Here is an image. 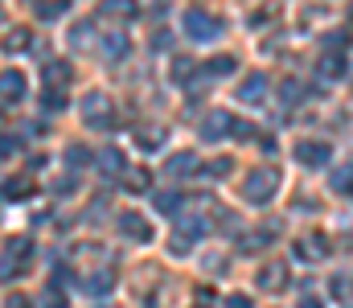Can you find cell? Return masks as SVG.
<instances>
[{"label": "cell", "mask_w": 353, "mask_h": 308, "mask_svg": "<svg viewBox=\"0 0 353 308\" xmlns=\"http://www.w3.org/2000/svg\"><path fill=\"white\" fill-rule=\"evenodd\" d=\"M279 169H251L247 173V181H243V198L251 205H267L275 198V189H279Z\"/></svg>", "instance_id": "obj_1"}, {"label": "cell", "mask_w": 353, "mask_h": 308, "mask_svg": "<svg viewBox=\"0 0 353 308\" xmlns=\"http://www.w3.org/2000/svg\"><path fill=\"white\" fill-rule=\"evenodd\" d=\"M83 119H87V127H94V132L115 127V107H111V95L90 91L87 99H83Z\"/></svg>", "instance_id": "obj_2"}, {"label": "cell", "mask_w": 353, "mask_h": 308, "mask_svg": "<svg viewBox=\"0 0 353 308\" xmlns=\"http://www.w3.org/2000/svg\"><path fill=\"white\" fill-rule=\"evenodd\" d=\"M185 33H189L193 41H214V37L222 33V21L210 17V12H201V8H189V12H185Z\"/></svg>", "instance_id": "obj_3"}, {"label": "cell", "mask_w": 353, "mask_h": 308, "mask_svg": "<svg viewBox=\"0 0 353 308\" xmlns=\"http://www.w3.org/2000/svg\"><path fill=\"white\" fill-rule=\"evenodd\" d=\"M255 284H259L263 292H283V288L292 284V271H288V263H283V259H271V263H263V267H259Z\"/></svg>", "instance_id": "obj_4"}, {"label": "cell", "mask_w": 353, "mask_h": 308, "mask_svg": "<svg viewBox=\"0 0 353 308\" xmlns=\"http://www.w3.org/2000/svg\"><path fill=\"white\" fill-rule=\"evenodd\" d=\"M329 156H333L329 140H300V144H296V161H300V165H308V169L329 165Z\"/></svg>", "instance_id": "obj_5"}, {"label": "cell", "mask_w": 353, "mask_h": 308, "mask_svg": "<svg viewBox=\"0 0 353 308\" xmlns=\"http://www.w3.org/2000/svg\"><path fill=\"white\" fill-rule=\"evenodd\" d=\"M115 226H119V234H123V238H132V243H152V222H144V218H140V214H132V209H128V214H119V218H115Z\"/></svg>", "instance_id": "obj_6"}, {"label": "cell", "mask_w": 353, "mask_h": 308, "mask_svg": "<svg viewBox=\"0 0 353 308\" xmlns=\"http://www.w3.org/2000/svg\"><path fill=\"white\" fill-rule=\"evenodd\" d=\"M316 74H321L325 83H337V79L350 74V58H345V54H325V58H316Z\"/></svg>", "instance_id": "obj_7"}, {"label": "cell", "mask_w": 353, "mask_h": 308, "mask_svg": "<svg viewBox=\"0 0 353 308\" xmlns=\"http://www.w3.org/2000/svg\"><path fill=\"white\" fill-rule=\"evenodd\" d=\"M25 99V74L21 70H4L0 74V103H21Z\"/></svg>", "instance_id": "obj_8"}, {"label": "cell", "mask_w": 353, "mask_h": 308, "mask_svg": "<svg viewBox=\"0 0 353 308\" xmlns=\"http://www.w3.org/2000/svg\"><path fill=\"white\" fill-rule=\"evenodd\" d=\"M70 74H74V70H70V62H66V58H54V62H46V66H41V79H46L54 91L70 87Z\"/></svg>", "instance_id": "obj_9"}, {"label": "cell", "mask_w": 353, "mask_h": 308, "mask_svg": "<svg viewBox=\"0 0 353 308\" xmlns=\"http://www.w3.org/2000/svg\"><path fill=\"white\" fill-rule=\"evenodd\" d=\"M230 123H234V115H230V111H210V115H205V123H201V140L230 136Z\"/></svg>", "instance_id": "obj_10"}, {"label": "cell", "mask_w": 353, "mask_h": 308, "mask_svg": "<svg viewBox=\"0 0 353 308\" xmlns=\"http://www.w3.org/2000/svg\"><path fill=\"white\" fill-rule=\"evenodd\" d=\"M296 255L308 259V263H316V259L329 255V238H325V234H304V238L296 243Z\"/></svg>", "instance_id": "obj_11"}, {"label": "cell", "mask_w": 353, "mask_h": 308, "mask_svg": "<svg viewBox=\"0 0 353 308\" xmlns=\"http://www.w3.org/2000/svg\"><path fill=\"white\" fill-rule=\"evenodd\" d=\"M329 189H333V194H341V198H353V161H350V165H337V169H333Z\"/></svg>", "instance_id": "obj_12"}, {"label": "cell", "mask_w": 353, "mask_h": 308, "mask_svg": "<svg viewBox=\"0 0 353 308\" xmlns=\"http://www.w3.org/2000/svg\"><path fill=\"white\" fill-rule=\"evenodd\" d=\"M99 17H115V21H132L136 17V0H103Z\"/></svg>", "instance_id": "obj_13"}, {"label": "cell", "mask_w": 353, "mask_h": 308, "mask_svg": "<svg viewBox=\"0 0 353 308\" xmlns=\"http://www.w3.org/2000/svg\"><path fill=\"white\" fill-rule=\"evenodd\" d=\"M263 91H267V74H259V70H255V74H247V79H243L239 99H243V103H259V99H263Z\"/></svg>", "instance_id": "obj_14"}, {"label": "cell", "mask_w": 353, "mask_h": 308, "mask_svg": "<svg viewBox=\"0 0 353 308\" xmlns=\"http://www.w3.org/2000/svg\"><path fill=\"white\" fill-rule=\"evenodd\" d=\"M29 45H33V33H29V29H12V33H4V41H0L4 54H25Z\"/></svg>", "instance_id": "obj_15"}, {"label": "cell", "mask_w": 353, "mask_h": 308, "mask_svg": "<svg viewBox=\"0 0 353 308\" xmlns=\"http://www.w3.org/2000/svg\"><path fill=\"white\" fill-rule=\"evenodd\" d=\"M123 185H128V194H148L152 189V173L148 169H123Z\"/></svg>", "instance_id": "obj_16"}, {"label": "cell", "mask_w": 353, "mask_h": 308, "mask_svg": "<svg viewBox=\"0 0 353 308\" xmlns=\"http://www.w3.org/2000/svg\"><path fill=\"white\" fill-rule=\"evenodd\" d=\"M165 169H169V177H189V173H197L201 165H197V156H193V152H176Z\"/></svg>", "instance_id": "obj_17"}, {"label": "cell", "mask_w": 353, "mask_h": 308, "mask_svg": "<svg viewBox=\"0 0 353 308\" xmlns=\"http://www.w3.org/2000/svg\"><path fill=\"white\" fill-rule=\"evenodd\" d=\"M128 50H132V45H128V37H119V33H111V37L103 41V58H107V62H123V58H128Z\"/></svg>", "instance_id": "obj_18"}, {"label": "cell", "mask_w": 353, "mask_h": 308, "mask_svg": "<svg viewBox=\"0 0 353 308\" xmlns=\"http://www.w3.org/2000/svg\"><path fill=\"white\" fill-rule=\"evenodd\" d=\"M300 99H308V91H304V83H296V79H288V83L279 87V103H283V107H296Z\"/></svg>", "instance_id": "obj_19"}, {"label": "cell", "mask_w": 353, "mask_h": 308, "mask_svg": "<svg viewBox=\"0 0 353 308\" xmlns=\"http://www.w3.org/2000/svg\"><path fill=\"white\" fill-rule=\"evenodd\" d=\"M29 189H33V185H29V181H25V177H8V181H4V189H0V194H4V198H8V202H21V198H29Z\"/></svg>", "instance_id": "obj_20"}, {"label": "cell", "mask_w": 353, "mask_h": 308, "mask_svg": "<svg viewBox=\"0 0 353 308\" xmlns=\"http://www.w3.org/2000/svg\"><path fill=\"white\" fill-rule=\"evenodd\" d=\"M234 66H239V62H234L230 54H222V58H214V62L205 66V74H210V79H226V74H234Z\"/></svg>", "instance_id": "obj_21"}, {"label": "cell", "mask_w": 353, "mask_h": 308, "mask_svg": "<svg viewBox=\"0 0 353 308\" xmlns=\"http://www.w3.org/2000/svg\"><path fill=\"white\" fill-rule=\"evenodd\" d=\"M99 165H103V173H107V177H123V169H128V165H123V156H119L115 148H107Z\"/></svg>", "instance_id": "obj_22"}, {"label": "cell", "mask_w": 353, "mask_h": 308, "mask_svg": "<svg viewBox=\"0 0 353 308\" xmlns=\"http://www.w3.org/2000/svg\"><path fill=\"white\" fill-rule=\"evenodd\" d=\"M111 284H115V276H111V271H99V276H90V280H87V292H90V296H107V292H111Z\"/></svg>", "instance_id": "obj_23"}, {"label": "cell", "mask_w": 353, "mask_h": 308, "mask_svg": "<svg viewBox=\"0 0 353 308\" xmlns=\"http://www.w3.org/2000/svg\"><path fill=\"white\" fill-rule=\"evenodd\" d=\"M70 8V0H46V4H37V17L41 21H54V17H62Z\"/></svg>", "instance_id": "obj_24"}, {"label": "cell", "mask_w": 353, "mask_h": 308, "mask_svg": "<svg viewBox=\"0 0 353 308\" xmlns=\"http://www.w3.org/2000/svg\"><path fill=\"white\" fill-rule=\"evenodd\" d=\"M136 140H140V148H161V144H165V132H161V127H140Z\"/></svg>", "instance_id": "obj_25"}, {"label": "cell", "mask_w": 353, "mask_h": 308, "mask_svg": "<svg viewBox=\"0 0 353 308\" xmlns=\"http://www.w3.org/2000/svg\"><path fill=\"white\" fill-rule=\"evenodd\" d=\"M29 251H33V238H12V243H8V259H12V263H25Z\"/></svg>", "instance_id": "obj_26"}, {"label": "cell", "mask_w": 353, "mask_h": 308, "mask_svg": "<svg viewBox=\"0 0 353 308\" xmlns=\"http://www.w3.org/2000/svg\"><path fill=\"white\" fill-rule=\"evenodd\" d=\"M181 202H185L181 194H157V198H152V205H157L161 214H176V209H181Z\"/></svg>", "instance_id": "obj_27"}, {"label": "cell", "mask_w": 353, "mask_h": 308, "mask_svg": "<svg viewBox=\"0 0 353 308\" xmlns=\"http://www.w3.org/2000/svg\"><path fill=\"white\" fill-rule=\"evenodd\" d=\"M267 243H271V230H263V234H243L239 238V251H259Z\"/></svg>", "instance_id": "obj_28"}, {"label": "cell", "mask_w": 353, "mask_h": 308, "mask_svg": "<svg viewBox=\"0 0 353 308\" xmlns=\"http://www.w3.org/2000/svg\"><path fill=\"white\" fill-rule=\"evenodd\" d=\"M230 169H234V165H230L226 156H222V161H210V165H205V173H210V177H230Z\"/></svg>", "instance_id": "obj_29"}, {"label": "cell", "mask_w": 353, "mask_h": 308, "mask_svg": "<svg viewBox=\"0 0 353 308\" xmlns=\"http://www.w3.org/2000/svg\"><path fill=\"white\" fill-rule=\"evenodd\" d=\"M41 308H66V296H62V292H58V288L50 284V292L41 296Z\"/></svg>", "instance_id": "obj_30"}, {"label": "cell", "mask_w": 353, "mask_h": 308, "mask_svg": "<svg viewBox=\"0 0 353 308\" xmlns=\"http://www.w3.org/2000/svg\"><path fill=\"white\" fill-rule=\"evenodd\" d=\"M189 74H193V62H189V58H176L173 62V79L181 83V79H189Z\"/></svg>", "instance_id": "obj_31"}, {"label": "cell", "mask_w": 353, "mask_h": 308, "mask_svg": "<svg viewBox=\"0 0 353 308\" xmlns=\"http://www.w3.org/2000/svg\"><path fill=\"white\" fill-rule=\"evenodd\" d=\"M4 308H33V300H29L25 292H12V296L4 300Z\"/></svg>", "instance_id": "obj_32"}, {"label": "cell", "mask_w": 353, "mask_h": 308, "mask_svg": "<svg viewBox=\"0 0 353 308\" xmlns=\"http://www.w3.org/2000/svg\"><path fill=\"white\" fill-rule=\"evenodd\" d=\"M350 292H353V284L345 280V276H337V280H333V296H341V300H345Z\"/></svg>", "instance_id": "obj_33"}, {"label": "cell", "mask_w": 353, "mask_h": 308, "mask_svg": "<svg viewBox=\"0 0 353 308\" xmlns=\"http://www.w3.org/2000/svg\"><path fill=\"white\" fill-rule=\"evenodd\" d=\"M62 107H66V95H58V91L46 95V111H62Z\"/></svg>", "instance_id": "obj_34"}, {"label": "cell", "mask_w": 353, "mask_h": 308, "mask_svg": "<svg viewBox=\"0 0 353 308\" xmlns=\"http://www.w3.org/2000/svg\"><path fill=\"white\" fill-rule=\"evenodd\" d=\"M83 161H87V165H90V152H83V148H70V165H74V169H79V165H83Z\"/></svg>", "instance_id": "obj_35"}, {"label": "cell", "mask_w": 353, "mask_h": 308, "mask_svg": "<svg viewBox=\"0 0 353 308\" xmlns=\"http://www.w3.org/2000/svg\"><path fill=\"white\" fill-rule=\"evenodd\" d=\"M169 41H173V37H169V33H165V29H161V33H157V37H152V45H157V50H169Z\"/></svg>", "instance_id": "obj_36"}, {"label": "cell", "mask_w": 353, "mask_h": 308, "mask_svg": "<svg viewBox=\"0 0 353 308\" xmlns=\"http://www.w3.org/2000/svg\"><path fill=\"white\" fill-rule=\"evenodd\" d=\"M226 308H251L247 296H226Z\"/></svg>", "instance_id": "obj_37"}, {"label": "cell", "mask_w": 353, "mask_h": 308, "mask_svg": "<svg viewBox=\"0 0 353 308\" xmlns=\"http://www.w3.org/2000/svg\"><path fill=\"white\" fill-rule=\"evenodd\" d=\"M12 276V259H0V280H8Z\"/></svg>", "instance_id": "obj_38"}, {"label": "cell", "mask_w": 353, "mask_h": 308, "mask_svg": "<svg viewBox=\"0 0 353 308\" xmlns=\"http://www.w3.org/2000/svg\"><path fill=\"white\" fill-rule=\"evenodd\" d=\"M300 308H325V300H316V296H304V300H300Z\"/></svg>", "instance_id": "obj_39"}, {"label": "cell", "mask_w": 353, "mask_h": 308, "mask_svg": "<svg viewBox=\"0 0 353 308\" xmlns=\"http://www.w3.org/2000/svg\"><path fill=\"white\" fill-rule=\"evenodd\" d=\"M350 21H353V0H350Z\"/></svg>", "instance_id": "obj_40"}]
</instances>
